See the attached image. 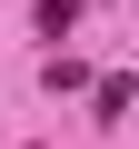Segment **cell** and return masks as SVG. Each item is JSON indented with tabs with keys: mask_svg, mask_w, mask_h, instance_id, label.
<instances>
[{
	"mask_svg": "<svg viewBox=\"0 0 139 149\" xmlns=\"http://www.w3.org/2000/svg\"><path fill=\"white\" fill-rule=\"evenodd\" d=\"M80 30V0H40V40H70Z\"/></svg>",
	"mask_w": 139,
	"mask_h": 149,
	"instance_id": "1",
	"label": "cell"
}]
</instances>
